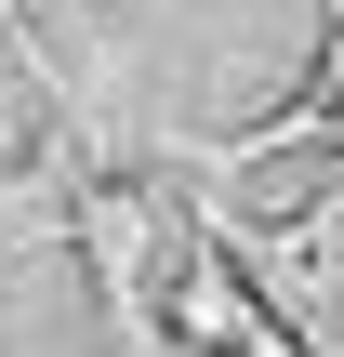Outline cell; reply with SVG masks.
I'll list each match as a JSON object with an SVG mask.
<instances>
[{
    "label": "cell",
    "mask_w": 344,
    "mask_h": 357,
    "mask_svg": "<svg viewBox=\"0 0 344 357\" xmlns=\"http://www.w3.org/2000/svg\"><path fill=\"white\" fill-rule=\"evenodd\" d=\"M0 185H13V212H80L93 185H80V159H66V132H53V106H0Z\"/></svg>",
    "instance_id": "obj_1"
},
{
    "label": "cell",
    "mask_w": 344,
    "mask_h": 357,
    "mask_svg": "<svg viewBox=\"0 0 344 357\" xmlns=\"http://www.w3.org/2000/svg\"><path fill=\"white\" fill-rule=\"evenodd\" d=\"M66 225L93 238V265H106V291H119V318H146V225H159V212H146L133 185H93V199H80Z\"/></svg>",
    "instance_id": "obj_2"
},
{
    "label": "cell",
    "mask_w": 344,
    "mask_h": 357,
    "mask_svg": "<svg viewBox=\"0 0 344 357\" xmlns=\"http://www.w3.org/2000/svg\"><path fill=\"white\" fill-rule=\"evenodd\" d=\"M265 305L225 278V252H199L186 278H172V344H199V357H239V331H252Z\"/></svg>",
    "instance_id": "obj_3"
},
{
    "label": "cell",
    "mask_w": 344,
    "mask_h": 357,
    "mask_svg": "<svg viewBox=\"0 0 344 357\" xmlns=\"http://www.w3.org/2000/svg\"><path fill=\"white\" fill-rule=\"evenodd\" d=\"M239 357H305V344H292L278 318H252V331H239Z\"/></svg>",
    "instance_id": "obj_4"
}]
</instances>
